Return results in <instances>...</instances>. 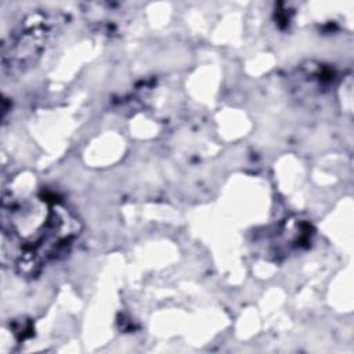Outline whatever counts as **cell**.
<instances>
[{
	"label": "cell",
	"instance_id": "6da1fadb",
	"mask_svg": "<svg viewBox=\"0 0 354 354\" xmlns=\"http://www.w3.org/2000/svg\"><path fill=\"white\" fill-rule=\"evenodd\" d=\"M3 253L15 270L36 277L64 257L80 234V223L68 206L50 192L6 196L1 206Z\"/></svg>",
	"mask_w": 354,
	"mask_h": 354
},
{
	"label": "cell",
	"instance_id": "7a4b0ae2",
	"mask_svg": "<svg viewBox=\"0 0 354 354\" xmlns=\"http://www.w3.org/2000/svg\"><path fill=\"white\" fill-rule=\"evenodd\" d=\"M55 29L51 15L35 12L26 15L3 43V75L24 73L41 57L47 40Z\"/></svg>",
	"mask_w": 354,
	"mask_h": 354
}]
</instances>
